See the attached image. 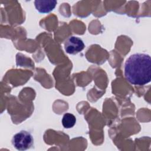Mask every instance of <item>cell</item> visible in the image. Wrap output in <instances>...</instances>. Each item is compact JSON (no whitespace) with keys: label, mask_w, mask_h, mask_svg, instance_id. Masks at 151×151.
<instances>
[{"label":"cell","mask_w":151,"mask_h":151,"mask_svg":"<svg viewBox=\"0 0 151 151\" xmlns=\"http://www.w3.org/2000/svg\"><path fill=\"white\" fill-rule=\"evenodd\" d=\"M126 79L131 84L143 86L151 80V58L145 53H135L129 57L124 65Z\"/></svg>","instance_id":"6da1fadb"},{"label":"cell","mask_w":151,"mask_h":151,"mask_svg":"<svg viewBox=\"0 0 151 151\" xmlns=\"http://www.w3.org/2000/svg\"><path fill=\"white\" fill-rule=\"evenodd\" d=\"M33 137L30 133L21 130L16 133L12 137V144L18 150H25L29 149L33 145Z\"/></svg>","instance_id":"7a4b0ae2"},{"label":"cell","mask_w":151,"mask_h":151,"mask_svg":"<svg viewBox=\"0 0 151 151\" xmlns=\"http://www.w3.org/2000/svg\"><path fill=\"white\" fill-rule=\"evenodd\" d=\"M83 40L75 36L68 37L64 41V47L65 52L70 54H76L81 52L84 48Z\"/></svg>","instance_id":"3957f363"},{"label":"cell","mask_w":151,"mask_h":151,"mask_svg":"<svg viewBox=\"0 0 151 151\" xmlns=\"http://www.w3.org/2000/svg\"><path fill=\"white\" fill-rule=\"evenodd\" d=\"M57 3L55 0H36L34 2V5L36 9L40 13L46 14L52 11Z\"/></svg>","instance_id":"277c9868"},{"label":"cell","mask_w":151,"mask_h":151,"mask_svg":"<svg viewBox=\"0 0 151 151\" xmlns=\"http://www.w3.org/2000/svg\"><path fill=\"white\" fill-rule=\"evenodd\" d=\"M76 123V118L71 113H67L64 114L62 119V124L65 129L73 127Z\"/></svg>","instance_id":"5b68a950"}]
</instances>
